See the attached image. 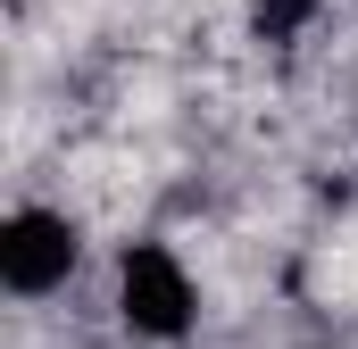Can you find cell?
Masks as SVG:
<instances>
[{
  "instance_id": "6da1fadb",
  "label": "cell",
  "mask_w": 358,
  "mask_h": 349,
  "mask_svg": "<svg viewBox=\"0 0 358 349\" xmlns=\"http://www.w3.org/2000/svg\"><path fill=\"white\" fill-rule=\"evenodd\" d=\"M117 325L134 341H159V349L192 341L200 283H192V266H183L176 242H125L117 250Z\"/></svg>"
},
{
  "instance_id": "3957f363",
  "label": "cell",
  "mask_w": 358,
  "mask_h": 349,
  "mask_svg": "<svg viewBox=\"0 0 358 349\" xmlns=\"http://www.w3.org/2000/svg\"><path fill=\"white\" fill-rule=\"evenodd\" d=\"M317 8H325V0H259V34H267V42H292Z\"/></svg>"
},
{
  "instance_id": "7a4b0ae2",
  "label": "cell",
  "mask_w": 358,
  "mask_h": 349,
  "mask_svg": "<svg viewBox=\"0 0 358 349\" xmlns=\"http://www.w3.org/2000/svg\"><path fill=\"white\" fill-rule=\"evenodd\" d=\"M76 266H84V225H76L67 208H50V200H17V208L0 216V283H8L17 299H50V291H67Z\"/></svg>"
}]
</instances>
